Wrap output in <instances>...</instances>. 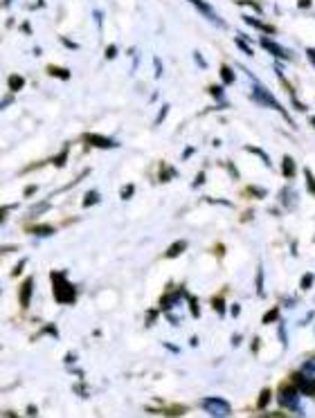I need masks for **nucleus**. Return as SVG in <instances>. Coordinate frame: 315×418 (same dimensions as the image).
I'll return each mask as SVG.
<instances>
[{
    "mask_svg": "<svg viewBox=\"0 0 315 418\" xmlns=\"http://www.w3.org/2000/svg\"><path fill=\"white\" fill-rule=\"evenodd\" d=\"M243 20L248 22V25H252V27H259V30H266V32H273V34H275V30H273V27H266V25H263L261 20H255V18H252V16H245Z\"/></svg>",
    "mask_w": 315,
    "mask_h": 418,
    "instance_id": "obj_14",
    "label": "nucleus"
},
{
    "mask_svg": "<svg viewBox=\"0 0 315 418\" xmlns=\"http://www.w3.org/2000/svg\"><path fill=\"white\" fill-rule=\"evenodd\" d=\"M311 124H313V126H315V117H313V120H311Z\"/></svg>",
    "mask_w": 315,
    "mask_h": 418,
    "instance_id": "obj_41",
    "label": "nucleus"
},
{
    "mask_svg": "<svg viewBox=\"0 0 315 418\" xmlns=\"http://www.w3.org/2000/svg\"><path fill=\"white\" fill-rule=\"evenodd\" d=\"M259 43H261V48H263V50H268V52H270V54H273V56H279V59H290V54H288V52H286V50H284V48H279V45H277V43H275V41H273V38L263 36V38H261V41H259Z\"/></svg>",
    "mask_w": 315,
    "mask_h": 418,
    "instance_id": "obj_6",
    "label": "nucleus"
},
{
    "mask_svg": "<svg viewBox=\"0 0 315 418\" xmlns=\"http://www.w3.org/2000/svg\"><path fill=\"white\" fill-rule=\"evenodd\" d=\"M284 176L286 178L295 176V160H292L290 155H284Z\"/></svg>",
    "mask_w": 315,
    "mask_h": 418,
    "instance_id": "obj_12",
    "label": "nucleus"
},
{
    "mask_svg": "<svg viewBox=\"0 0 315 418\" xmlns=\"http://www.w3.org/2000/svg\"><path fill=\"white\" fill-rule=\"evenodd\" d=\"M22 86H25V79H22V77H18V75H11L9 77V90H11V92H18Z\"/></svg>",
    "mask_w": 315,
    "mask_h": 418,
    "instance_id": "obj_13",
    "label": "nucleus"
},
{
    "mask_svg": "<svg viewBox=\"0 0 315 418\" xmlns=\"http://www.w3.org/2000/svg\"><path fill=\"white\" fill-rule=\"evenodd\" d=\"M65 160H68V149L61 151V155H59V157H54V167H63V165H65Z\"/></svg>",
    "mask_w": 315,
    "mask_h": 418,
    "instance_id": "obj_22",
    "label": "nucleus"
},
{
    "mask_svg": "<svg viewBox=\"0 0 315 418\" xmlns=\"http://www.w3.org/2000/svg\"><path fill=\"white\" fill-rule=\"evenodd\" d=\"M236 45H239V48L243 50V52H245L248 56H252V54H255V52H252V50H250V48H248V45H245V38H243V36H241V38H236Z\"/></svg>",
    "mask_w": 315,
    "mask_h": 418,
    "instance_id": "obj_23",
    "label": "nucleus"
},
{
    "mask_svg": "<svg viewBox=\"0 0 315 418\" xmlns=\"http://www.w3.org/2000/svg\"><path fill=\"white\" fill-rule=\"evenodd\" d=\"M189 3H194V7H196V9H198V11H200V14H202V16H207V18H210V20H214V22H216V25H221V27H225V25H223V20H221V18H218V16H216V14H214V9H212V7H210V5H207V3H205V0H189Z\"/></svg>",
    "mask_w": 315,
    "mask_h": 418,
    "instance_id": "obj_7",
    "label": "nucleus"
},
{
    "mask_svg": "<svg viewBox=\"0 0 315 418\" xmlns=\"http://www.w3.org/2000/svg\"><path fill=\"white\" fill-rule=\"evenodd\" d=\"M302 371H304V374H308V376H315V355H313V358H308L306 362L302 364Z\"/></svg>",
    "mask_w": 315,
    "mask_h": 418,
    "instance_id": "obj_16",
    "label": "nucleus"
},
{
    "mask_svg": "<svg viewBox=\"0 0 315 418\" xmlns=\"http://www.w3.org/2000/svg\"><path fill=\"white\" fill-rule=\"evenodd\" d=\"M32 231L36 236H50V234H54V227H41L38 225V227H32Z\"/></svg>",
    "mask_w": 315,
    "mask_h": 418,
    "instance_id": "obj_20",
    "label": "nucleus"
},
{
    "mask_svg": "<svg viewBox=\"0 0 315 418\" xmlns=\"http://www.w3.org/2000/svg\"><path fill=\"white\" fill-rule=\"evenodd\" d=\"M313 286V274H304V279H302V290H306V288H311Z\"/></svg>",
    "mask_w": 315,
    "mask_h": 418,
    "instance_id": "obj_27",
    "label": "nucleus"
},
{
    "mask_svg": "<svg viewBox=\"0 0 315 418\" xmlns=\"http://www.w3.org/2000/svg\"><path fill=\"white\" fill-rule=\"evenodd\" d=\"M212 95H214V97H216V99H223V97H225L223 88H216V86H214V88H212Z\"/></svg>",
    "mask_w": 315,
    "mask_h": 418,
    "instance_id": "obj_31",
    "label": "nucleus"
},
{
    "mask_svg": "<svg viewBox=\"0 0 315 418\" xmlns=\"http://www.w3.org/2000/svg\"><path fill=\"white\" fill-rule=\"evenodd\" d=\"M306 54L311 56V59H313V63H315V50H306Z\"/></svg>",
    "mask_w": 315,
    "mask_h": 418,
    "instance_id": "obj_40",
    "label": "nucleus"
},
{
    "mask_svg": "<svg viewBox=\"0 0 315 418\" xmlns=\"http://www.w3.org/2000/svg\"><path fill=\"white\" fill-rule=\"evenodd\" d=\"M185 250H187V241H176V243H173V245L165 252V257H167V259H176L178 254H183Z\"/></svg>",
    "mask_w": 315,
    "mask_h": 418,
    "instance_id": "obj_10",
    "label": "nucleus"
},
{
    "mask_svg": "<svg viewBox=\"0 0 315 418\" xmlns=\"http://www.w3.org/2000/svg\"><path fill=\"white\" fill-rule=\"evenodd\" d=\"M221 75H223V83H232L234 81V72L232 70H230V67L228 65H221Z\"/></svg>",
    "mask_w": 315,
    "mask_h": 418,
    "instance_id": "obj_17",
    "label": "nucleus"
},
{
    "mask_svg": "<svg viewBox=\"0 0 315 418\" xmlns=\"http://www.w3.org/2000/svg\"><path fill=\"white\" fill-rule=\"evenodd\" d=\"M167 112H169V106L165 104V108H162V110H160V117H158V120H155V124H160L162 120H165V117H167Z\"/></svg>",
    "mask_w": 315,
    "mask_h": 418,
    "instance_id": "obj_34",
    "label": "nucleus"
},
{
    "mask_svg": "<svg viewBox=\"0 0 315 418\" xmlns=\"http://www.w3.org/2000/svg\"><path fill=\"white\" fill-rule=\"evenodd\" d=\"M300 7H302V9H306V7H311V0H300Z\"/></svg>",
    "mask_w": 315,
    "mask_h": 418,
    "instance_id": "obj_39",
    "label": "nucleus"
},
{
    "mask_svg": "<svg viewBox=\"0 0 315 418\" xmlns=\"http://www.w3.org/2000/svg\"><path fill=\"white\" fill-rule=\"evenodd\" d=\"M194 56H196V63H198L200 67H207V63H205V59H202V54H198V52H194Z\"/></svg>",
    "mask_w": 315,
    "mask_h": 418,
    "instance_id": "obj_33",
    "label": "nucleus"
},
{
    "mask_svg": "<svg viewBox=\"0 0 315 418\" xmlns=\"http://www.w3.org/2000/svg\"><path fill=\"white\" fill-rule=\"evenodd\" d=\"M95 202H99V194L97 191H88L86 198H83V207H93Z\"/></svg>",
    "mask_w": 315,
    "mask_h": 418,
    "instance_id": "obj_15",
    "label": "nucleus"
},
{
    "mask_svg": "<svg viewBox=\"0 0 315 418\" xmlns=\"http://www.w3.org/2000/svg\"><path fill=\"white\" fill-rule=\"evenodd\" d=\"M173 176H176V171H171V167H167V171H162V180H169V178H173Z\"/></svg>",
    "mask_w": 315,
    "mask_h": 418,
    "instance_id": "obj_32",
    "label": "nucleus"
},
{
    "mask_svg": "<svg viewBox=\"0 0 315 418\" xmlns=\"http://www.w3.org/2000/svg\"><path fill=\"white\" fill-rule=\"evenodd\" d=\"M50 75H59L63 79H70V72H68V70H59V67H50Z\"/></svg>",
    "mask_w": 315,
    "mask_h": 418,
    "instance_id": "obj_26",
    "label": "nucleus"
},
{
    "mask_svg": "<svg viewBox=\"0 0 315 418\" xmlns=\"http://www.w3.org/2000/svg\"><path fill=\"white\" fill-rule=\"evenodd\" d=\"M257 292L259 295L263 292V268H259V274H257Z\"/></svg>",
    "mask_w": 315,
    "mask_h": 418,
    "instance_id": "obj_24",
    "label": "nucleus"
},
{
    "mask_svg": "<svg viewBox=\"0 0 315 418\" xmlns=\"http://www.w3.org/2000/svg\"><path fill=\"white\" fill-rule=\"evenodd\" d=\"M22 268H25V261H20L18 265H16V268H14V272H11V274H14V276H16V274H18V272H20V270H22Z\"/></svg>",
    "mask_w": 315,
    "mask_h": 418,
    "instance_id": "obj_37",
    "label": "nucleus"
},
{
    "mask_svg": "<svg viewBox=\"0 0 315 418\" xmlns=\"http://www.w3.org/2000/svg\"><path fill=\"white\" fill-rule=\"evenodd\" d=\"M131 196H133V184H128V187H126V189H124V191H122V200L131 198Z\"/></svg>",
    "mask_w": 315,
    "mask_h": 418,
    "instance_id": "obj_30",
    "label": "nucleus"
},
{
    "mask_svg": "<svg viewBox=\"0 0 315 418\" xmlns=\"http://www.w3.org/2000/svg\"><path fill=\"white\" fill-rule=\"evenodd\" d=\"M277 403H279L284 409H290V411H297V414H302L300 389H297L295 385H292V387H281L279 393H277Z\"/></svg>",
    "mask_w": 315,
    "mask_h": 418,
    "instance_id": "obj_3",
    "label": "nucleus"
},
{
    "mask_svg": "<svg viewBox=\"0 0 315 418\" xmlns=\"http://www.w3.org/2000/svg\"><path fill=\"white\" fill-rule=\"evenodd\" d=\"M52 284H54V299L59 304H72L77 299V288L68 281L63 272H52Z\"/></svg>",
    "mask_w": 315,
    "mask_h": 418,
    "instance_id": "obj_1",
    "label": "nucleus"
},
{
    "mask_svg": "<svg viewBox=\"0 0 315 418\" xmlns=\"http://www.w3.org/2000/svg\"><path fill=\"white\" fill-rule=\"evenodd\" d=\"M292 385L300 389V393H304V396H315V378L313 376L304 374V371L292 374Z\"/></svg>",
    "mask_w": 315,
    "mask_h": 418,
    "instance_id": "obj_5",
    "label": "nucleus"
},
{
    "mask_svg": "<svg viewBox=\"0 0 315 418\" xmlns=\"http://www.w3.org/2000/svg\"><path fill=\"white\" fill-rule=\"evenodd\" d=\"M32 288H34V279H32V276H27V279H25V284H22V288H20V304H22V308H27V306H30V299H32Z\"/></svg>",
    "mask_w": 315,
    "mask_h": 418,
    "instance_id": "obj_9",
    "label": "nucleus"
},
{
    "mask_svg": "<svg viewBox=\"0 0 315 418\" xmlns=\"http://www.w3.org/2000/svg\"><path fill=\"white\" fill-rule=\"evenodd\" d=\"M200 407L212 416H230V411H232V407H230V403L225 398H202Z\"/></svg>",
    "mask_w": 315,
    "mask_h": 418,
    "instance_id": "obj_4",
    "label": "nucleus"
},
{
    "mask_svg": "<svg viewBox=\"0 0 315 418\" xmlns=\"http://www.w3.org/2000/svg\"><path fill=\"white\" fill-rule=\"evenodd\" d=\"M183 297H185L183 292H173V295H167V297H162V308H165V310H169V308L173 306V304H176V301H180V299H183Z\"/></svg>",
    "mask_w": 315,
    "mask_h": 418,
    "instance_id": "obj_11",
    "label": "nucleus"
},
{
    "mask_svg": "<svg viewBox=\"0 0 315 418\" xmlns=\"http://www.w3.org/2000/svg\"><path fill=\"white\" fill-rule=\"evenodd\" d=\"M268 403H270V389H263L261 393H259V407H268Z\"/></svg>",
    "mask_w": 315,
    "mask_h": 418,
    "instance_id": "obj_19",
    "label": "nucleus"
},
{
    "mask_svg": "<svg viewBox=\"0 0 315 418\" xmlns=\"http://www.w3.org/2000/svg\"><path fill=\"white\" fill-rule=\"evenodd\" d=\"M304 178H306V184H308V189H311V194L315 196V176L306 169V171H304Z\"/></svg>",
    "mask_w": 315,
    "mask_h": 418,
    "instance_id": "obj_21",
    "label": "nucleus"
},
{
    "mask_svg": "<svg viewBox=\"0 0 315 418\" xmlns=\"http://www.w3.org/2000/svg\"><path fill=\"white\" fill-rule=\"evenodd\" d=\"M63 43H65V48H70V50H77V43L68 41V38H63Z\"/></svg>",
    "mask_w": 315,
    "mask_h": 418,
    "instance_id": "obj_38",
    "label": "nucleus"
},
{
    "mask_svg": "<svg viewBox=\"0 0 315 418\" xmlns=\"http://www.w3.org/2000/svg\"><path fill=\"white\" fill-rule=\"evenodd\" d=\"M245 149L250 151V153H255V155H259V157H261V160H263V165H270V157H268L266 153H263L261 149H257V146H245Z\"/></svg>",
    "mask_w": 315,
    "mask_h": 418,
    "instance_id": "obj_18",
    "label": "nucleus"
},
{
    "mask_svg": "<svg viewBox=\"0 0 315 418\" xmlns=\"http://www.w3.org/2000/svg\"><path fill=\"white\" fill-rule=\"evenodd\" d=\"M153 63H155V77H160V75H162V63H160V59H153Z\"/></svg>",
    "mask_w": 315,
    "mask_h": 418,
    "instance_id": "obj_35",
    "label": "nucleus"
},
{
    "mask_svg": "<svg viewBox=\"0 0 315 418\" xmlns=\"http://www.w3.org/2000/svg\"><path fill=\"white\" fill-rule=\"evenodd\" d=\"M88 142L93 144V146H99V149H112V146H117L115 140L101 137V135H97V133H90V135H88Z\"/></svg>",
    "mask_w": 315,
    "mask_h": 418,
    "instance_id": "obj_8",
    "label": "nucleus"
},
{
    "mask_svg": "<svg viewBox=\"0 0 315 418\" xmlns=\"http://www.w3.org/2000/svg\"><path fill=\"white\" fill-rule=\"evenodd\" d=\"M189 306H191V315H194V317H198V304H196V299L194 297H189Z\"/></svg>",
    "mask_w": 315,
    "mask_h": 418,
    "instance_id": "obj_28",
    "label": "nucleus"
},
{
    "mask_svg": "<svg viewBox=\"0 0 315 418\" xmlns=\"http://www.w3.org/2000/svg\"><path fill=\"white\" fill-rule=\"evenodd\" d=\"M214 308L218 310V315H223V310H225V301H223V299H214Z\"/></svg>",
    "mask_w": 315,
    "mask_h": 418,
    "instance_id": "obj_29",
    "label": "nucleus"
},
{
    "mask_svg": "<svg viewBox=\"0 0 315 418\" xmlns=\"http://www.w3.org/2000/svg\"><path fill=\"white\" fill-rule=\"evenodd\" d=\"M115 54H117V48H108V50H106V59H115Z\"/></svg>",
    "mask_w": 315,
    "mask_h": 418,
    "instance_id": "obj_36",
    "label": "nucleus"
},
{
    "mask_svg": "<svg viewBox=\"0 0 315 418\" xmlns=\"http://www.w3.org/2000/svg\"><path fill=\"white\" fill-rule=\"evenodd\" d=\"M277 315H279V310L277 308H273V310H268V315L263 317V324H270L273 319H277Z\"/></svg>",
    "mask_w": 315,
    "mask_h": 418,
    "instance_id": "obj_25",
    "label": "nucleus"
},
{
    "mask_svg": "<svg viewBox=\"0 0 315 418\" xmlns=\"http://www.w3.org/2000/svg\"><path fill=\"white\" fill-rule=\"evenodd\" d=\"M248 75H250V72H248ZM250 79H252V83H255V86H252V99H255L257 104H261V106H268V108H275L277 112H281V115H284L286 120H288V112H286V108L279 104L277 99L273 97V95L268 92L266 88L261 86V83L257 81V77H252V75H250Z\"/></svg>",
    "mask_w": 315,
    "mask_h": 418,
    "instance_id": "obj_2",
    "label": "nucleus"
}]
</instances>
